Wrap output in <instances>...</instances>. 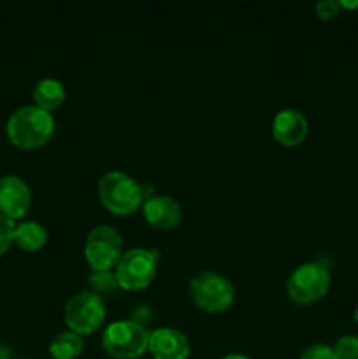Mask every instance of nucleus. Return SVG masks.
<instances>
[{"mask_svg": "<svg viewBox=\"0 0 358 359\" xmlns=\"http://www.w3.org/2000/svg\"><path fill=\"white\" fill-rule=\"evenodd\" d=\"M158 252L146 248H132L123 252L116 265L114 273L119 290L140 291L146 290L157 276Z\"/></svg>", "mask_w": 358, "mask_h": 359, "instance_id": "423d86ee", "label": "nucleus"}, {"mask_svg": "<svg viewBox=\"0 0 358 359\" xmlns=\"http://www.w3.org/2000/svg\"><path fill=\"white\" fill-rule=\"evenodd\" d=\"M353 318H354V321H357V323H358V307H357V309H354V314H353Z\"/></svg>", "mask_w": 358, "mask_h": 359, "instance_id": "b1692460", "label": "nucleus"}, {"mask_svg": "<svg viewBox=\"0 0 358 359\" xmlns=\"http://www.w3.org/2000/svg\"><path fill=\"white\" fill-rule=\"evenodd\" d=\"M14 228H16V223L0 214V256L6 255L13 245Z\"/></svg>", "mask_w": 358, "mask_h": 359, "instance_id": "a211bd4d", "label": "nucleus"}, {"mask_svg": "<svg viewBox=\"0 0 358 359\" xmlns=\"http://www.w3.org/2000/svg\"><path fill=\"white\" fill-rule=\"evenodd\" d=\"M105 319V302L98 294L79 291L74 294L63 309V321L70 332L77 335H91L102 326Z\"/></svg>", "mask_w": 358, "mask_h": 359, "instance_id": "0eeeda50", "label": "nucleus"}, {"mask_svg": "<svg viewBox=\"0 0 358 359\" xmlns=\"http://www.w3.org/2000/svg\"><path fill=\"white\" fill-rule=\"evenodd\" d=\"M144 219L157 230H174L183 221V209L168 195H151L142 203Z\"/></svg>", "mask_w": 358, "mask_h": 359, "instance_id": "9d476101", "label": "nucleus"}, {"mask_svg": "<svg viewBox=\"0 0 358 359\" xmlns=\"http://www.w3.org/2000/svg\"><path fill=\"white\" fill-rule=\"evenodd\" d=\"M21 359H27V358H21Z\"/></svg>", "mask_w": 358, "mask_h": 359, "instance_id": "393cba45", "label": "nucleus"}, {"mask_svg": "<svg viewBox=\"0 0 358 359\" xmlns=\"http://www.w3.org/2000/svg\"><path fill=\"white\" fill-rule=\"evenodd\" d=\"M88 286H90L91 293L102 298L111 297L119 290L114 270H91L88 276Z\"/></svg>", "mask_w": 358, "mask_h": 359, "instance_id": "dca6fc26", "label": "nucleus"}, {"mask_svg": "<svg viewBox=\"0 0 358 359\" xmlns=\"http://www.w3.org/2000/svg\"><path fill=\"white\" fill-rule=\"evenodd\" d=\"M339 6H340V9H357L358 7V2H339Z\"/></svg>", "mask_w": 358, "mask_h": 359, "instance_id": "4be33fe9", "label": "nucleus"}, {"mask_svg": "<svg viewBox=\"0 0 358 359\" xmlns=\"http://www.w3.org/2000/svg\"><path fill=\"white\" fill-rule=\"evenodd\" d=\"M314 11H316V16H318L319 20L329 21L339 16L340 6L339 2H336V0H321V2H318L314 6Z\"/></svg>", "mask_w": 358, "mask_h": 359, "instance_id": "aec40b11", "label": "nucleus"}, {"mask_svg": "<svg viewBox=\"0 0 358 359\" xmlns=\"http://www.w3.org/2000/svg\"><path fill=\"white\" fill-rule=\"evenodd\" d=\"M123 252L121 235L109 224L95 226L84 242V259L91 270H114Z\"/></svg>", "mask_w": 358, "mask_h": 359, "instance_id": "6e6552de", "label": "nucleus"}, {"mask_svg": "<svg viewBox=\"0 0 358 359\" xmlns=\"http://www.w3.org/2000/svg\"><path fill=\"white\" fill-rule=\"evenodd\" d=\"M147 353L154 359H188L192 347L188 337L175 328H157L150 333Z\"/></svg>", "mask_w": 358, "mask_h": 359, "instance_id": "9b49d317", "label": "nucleus"}, {"mask_svg": "<svg viewBox=\"0 0 358 359\" xmlns=\"http://www.w3.org/2000/svg\"><path fill=\"white\" fill-rule=\"evenodd\" d=\"M55 133V118L51 112L37 105H23L9 116L6 123V135L13 146L32 151L46 146Z\"/></svg>", "mask_w": 358, "mask_h": 359, "instance_id": "f257e3e1", "label": "nucleus"}, {"mask_svg": "<svg viewBox=\"0 0 358 359\" xmlns=\"http://www.w3.org/2000/svg\"><path fill=\"white\" fill-rule=\"evenodd\" d=\"M84 349L83 337L65 330L49 342V354L53 359H76Z\"/></svg>", "mask_w": 358, "mask_h": 359, "instance_id": "2eb2a0df", "label": "nucleus"}, {"mask_svg": "<svg viewBox=\"0 0 358 359\" xmlns=\"http://www.w3.org/2000/svg\"><path fill=\"white\" fill-rule=\"evenodd\" d=\"M298 359H339L333 353V347L326 346V344H314L309 346L304 353L300 354Z\"/></svg>", "mask_w": 358, "mask_h": 359, "instance_id": "6ab92c4d", "label": "nucleus"}, {"mask_svg": "<svg viewBox=\"0 0 358 359\" xmlns=\"http://www.w3.org/2000/svg\"><path fill=\"white\" fill-rule=\"evenodd\" d=\"M190 297L200 311L207 314H220L234 304L235 287L221 273L200 272L190 280Z\"/></svg>", "mask_w": 358, "mask_h": 359, "instance_id": "20e7f679", "label": "nucleus"}, {"mask_svg": "<svg viewBox=\"0 0 358 359\" xmlns=\"http://www.w3.org/2000/svg\"><path fill=\"white\" fill-rule=\"evenodd\" d=\"M32 191L27 182L18 175L0 177V214L16 221L30 210Z\"/></svg>", "mask_w": 358, "mask_h": 359, "instance_id": "1a4fd4ad", "label": "nucleus"}, {"mask_svg": "<svg viewBox=\"0 0 358 359\" xmlns=\"http://www.w3.org/2000/svg\"><path fill=\"white\" fill-rule=\"evenodd\" d=\"M333 353L339 359H358V337L343 335L333 344Z\"/></svg>", "mask_w": 358, "mask_h": 359, "instance_id": "f3484780", "label": "nucleus"}, {"mask_svg": "<svg viewBox=\"0 0 358 359\" xmlns=\"http://www.w3.org/2000/svg\"><path fill=\"white\" fill-rule=\"evenodd\" d=\"M48 242V230L37 221H23L14 228L13 244L21 251L35 252L42 249Z\"/></svg>", "mask_w": 358, "mask_h": 359, "instance_id": "4468645a", "label": "nucleus"}, {"mask_svg": "<svg viewBox=\"0 0 358 359\" xmlns=\"http://www.w3.org/2000/svg\"><path fill=\"white\" fill-rule=\"evenodd\" d=\"M150 330L135 319L114 321L102 333V349L114 359H139L147 353Z\"/></svg>", "mask_w": 358, "mask_h": 359, "instance_id": "7ed1b4c3", "label": "nucleus"}, {"mask_svg": "<svg viewBox=\"0 0 358 359\" xmlns=\"http://www.w3.org/2000/svg\"><path fill=\"white\" fill-rule=\"evenodd\" d=\"M330 290V272L323 263L298 265L286 280V294L293 304L311 305L325 298Z\"/></svg>", "mask_w": 358, "mask_h": 359, "instance_id": "39448f33", "label": "nucleus"}, {"mask_svg": "<svg viewBox=\"0 0 358 359\" xmlns=\"http://www.w3.org/2000/svg\"><path fill=\"white\" fill-rule=\"evenodd\" d=\"M65 86L62 81L55 79V77H44V79L37 81L32 90V98H34V105L46 112H53L58 107H62L65 102Z\"/></svg>", "mask_w": 358, "mask_h": 359, "instance_id": "ddd939ff", "label": "nucleus"}, {"mask_svg": "<svg viewBox=\"0 0 358 359\" xmlns=\"http://www.w3.org/2000/svg\"><path fill=\"white\" fill-rule=\"evenodd\" d=\"M0 359H14L13 349L9 346H2L0 344Z\"/></svg>", "mask_w": 358, "mask_h": 359, "instance_id": "412c9836", "label": "nucleus"}, {"mask_svg": "<svg viewBox=\"0 0 358 359\" xmlns=\"http://www.w3.org/2000/svg\"><path fill=\"white\" fill-rule=\"evenodd\" d=\"M221 359H251L248 356H244V354H239V353H234V354H227V356H223Z\"/></svg>", "mask_w": 358, "mask_h": 359, "instance_id": "5701e85b", "label": "nucleus"}, {"mask_svg": "<svg viewBox=\"0 0 358 359\" xmlns=\"http://www.w3.org/2000/svg\"><path fill=\"white\" fill-rule=\"evenodd\" d=\"M98 200L114 216H130L142 207L144 186L119 170L107 172L98 181Z\"/></svg>", "mask_w": 358, "mask_h": 359, "instance_id": "f03ea898", "label": "nucleus"}, {"mask_svg": "<svg viewBox=\"0 0 358 359\" xmlns=\"http://www.w3.org/2000/svg\"><path fill=\"white\" fill-rule=\"evenodd\" d=\"M309 133V123L297 109H283L272 119V137L284 147L300 146Z\"/></svg>", "mask_w": 358, "mask_h": 359, "instance_id": "f8f14e48", "label": "nucleus"}]
</instances>
